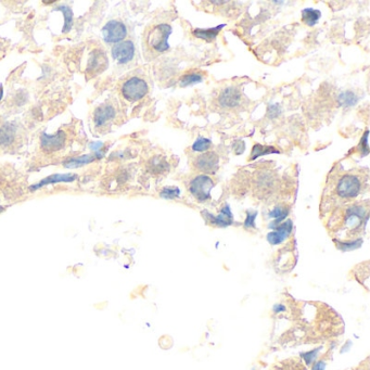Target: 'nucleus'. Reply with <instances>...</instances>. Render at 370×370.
I'll list each match as a JSON object with an SVG mask.
<instances>
[{"instance_id":"obj_1","label":"nucleus","mask_w":370,"mask_h":370,"mask_svg":"<svg viewBox=\"0 0 370 370\" xmlns=\"http://www.w3.org/2000/svg\"><path fill=\"white\" fill-rule=\"evenodd\" d=\"M368 211L362 204H351L344 210L343 221L339 228L345 230L346 238H352L361 229L367 221Z\"/></svg>"},{"instance_id":"obj_2","label":"nucleus","mask_w":370,"mask_h":370,"mask_svg":"<svg viewBox=\"0 0 370 370\" xmlns=\"http://www.w3.org/2000/svg\"><path fill=\"white\" fill-rule=\"evenodd\" d=\"M170 34H172V26L169 24H156L147 30L143 42H145V45L149 50L165 52L169 49L168 37Z\"/></svg>"},{"instance_id":"obj_3","label":"nucleus","mask_w":370,"mask_h":370,"mask_svg":"<svg viewBox=\"0 0 370 370\" xmlns=\"http://www.w3.org/2000/svg\"><path fill=\"white\" fill-rule=\"evenodd\" d=\"M362 189V180L358 175L347 173L339 177L335 183V195L342 200H352Z\"/></svg>"},{"instance_id":"obj_4","label":"nucleus","mask_w":370,"mask_h":370,"mask_svg":"<svg viewBox=\"0 0 370 370\" xmlns=\"http://www.w3.org/2000/svg\"><path fill=\"white\" fill-rule=\"evenodd\" d=\"M149 91V86L145 79L140 77H131L122 85L121 94L127 101H138L142 99Z\"/></svg>"},{"instance_id":"obj_5","label":"nucleus","mask_w":370,"mask_h":370,"mask_svg":"<svg viewBox=\"0 0 370 370\" xmlns=\"http://www.w3.org/2000/svg\"><path fill=\"white\" fill-rule=\"evenodd\" d=\"M214 181L209 175H197L189 183V191L199 202H205L211 199V191L214 188Z\"/></svg>"},{"instance_id":"obj_6","label":"nucleus","mask_w":370,"mask_h":370,"mask_svg":"<svg viewBox=\"0 0 370 370\" xmlns=\"http://www.w3.org/2000/svg\"><path fill=\"white\" fill-rule=\"evenodd\" d=\"M127 35V29L124 23L120 21H110L108 22L104 29H102V36L107 43L119 44Z\"/></svg>"},{"instance_id":"obj_7","label":"nucleus","mask_w":370,"mask_h":370,"mask_svg":"<svg viewBox=\"0 0 370 370\" xmlns=\"http://www.w3.org/2000/svg\"><path fill=\"white\" fill-rule=\"evenodd\" d=\"M194 164L198 170H200L205 175L215 174L219 166V157L216 152L207 151L205 153L198 155L195 159Z\"/></svg>"},{"instance_id":"obj_8","label":"nucleus","mask_w":370,"mask_h":370,"mask_svg":"<svg viewBox=\"0 0 370 370\" xmlns=\"http://www.w3.org/2000/svg\"><path fill=\"white\" fill-rule=\"evenodd\" d=\"M65 142H66L65 133L62 131H59L54 135L44 134L42 136V138H40V147H42L44 152L53 153L62 149L65 146Z\"/></svg>"},{"instance_id":"obj_9","label":"nucleus","mask_w":370,"mask_h":370,"mask_svg":"<svg viewBox=\"0 0 370 370\" xmlns=\"http://www.w3.org/2000/svg\"><path fill=\"white\" fill-rule=\"evenodd\" d=\"M112 57L120 64L129 63L135 57V45L132 40H125L112 48Z\"/></svg>"},{"instance_id":"obj_10","label":"nucleus","mask_w":370,"mask_h":370,"mask_svg":"<svg viewBox=\"0 0 370 370\" xmlns=\"http://www.w3.org/2000/svg\"><path fill=\"white\" fill-rule=\"evenodd\" d=\"M107 65H108L107 54L102 50L97 49L89 54L87 63V73L96 75L104 71L105 68H107Z\"/></svg>"},{"instance_id":"obj_11","label":"nucleus","mask_w":370,"mask_h":370,"mask_svg":"<svg viewBox=\"0 0 370 370\" xmlns=\"http://www.w3.org/2000/svg\"><path fill=\"white\" fill-rule=\"evenodd\" d=\"M240 101H241V92L234 86L226 87L218 97V104L226 109L237 107Z\"/></svg>"},{"instance_id":"obj_12","label":"nucleus","mask_w":370,"mask_h":370,"mask_svg":"<svg viewBox=\"0 0 370 370\" xmlns=\"http://www.w3.org/2000/svg\"><path fill=\"white\" fill-rule=\"evenodd\" d=\"M202 214L209 224L218 226V227H227L234 222V217H232V213L228 205H225L217 216H213L207 211H203Z\"/></svg>"},{"instance_id":"obj_13","label":"nucleus","mask_w":370,"mask_h":370,"mask_svg":"<svg viewBox=\"0 0 370 370\" xmlns=\"http://www.w3.org/2000/svg\"><path fill=\"white\" fill-rule=\"evenodd\" d=\"M276 179L272 174L266 172L258 174L255 179V190L258 195L266 196L275 190Z\"/></svg>"},{"instance_id":"obj_14","label":"nucleus","mask_w":370,"mask_h":370,"mask_svg":"<svg viewBox=\"0 0 370 370\" xmlns=\"http://www.w3.org/2000/svg\"><path fill=\"white\" fill-rule=\"evenodd\" d=\"M115 118V109L111 105H102L98 109H96L94 113V122L97 127H102L107 125Z\"/></svg>"},{"instance_id":"obj_15","label":"nucleus","mask_w":370,"mask_h":370,"mask_svg":"<svg viewBox=\"0 0 370 370\" xmlns=\"http://www.w3.org/2000/svg\"><path fill=\"white\" fill-rule=\"evenodd\" d=\"M77 178V175L75 174H56V175H51L47 178H44L42 181H39L38 183L33 184L31 186V190H38L40 188H43L45 186H48V184H53V183H58V182H71L74 181Z\"/></svg>"},{"instance_id":"obj_16","label":"nucleus","mask_w":370,"mask_h":370,"mask_svg":"<svg viewBox=\"0 0 370 370\" xmlns=\"http://www.w3.org/2000/svg\"><path fill=\"white\" fill-rule=\"evenodd\" d=\"M292 227H293L292 222L287 221L284 224L278 226L275 231L269 232V234L267 235V240H268L271 244L282 243L284 240L290 235V232L292 231Z\"/></svg>"},{"instance_id":"obj_17","label":"nucleus","mask_w":370,"mask_h":370,"mask_svg":"<svg viewBox=\"0 0 370 370\" xmlns=\"http://www.w3.org/2000/svg\"><path fill=\"white\" fill-rule=\"evenodd\" d=\"M224 27L225 24H221L216 27H212V29H197L193 31V35L202 40H207V42H213V40L217 37L219 32H221Z\"/></svg>"},{"instance_id":"obj_18","label":"nucleus","mask_w":370,"mask_h":370,"mask_svg":"<svg viewBox=\"0 0 370 370\" xmlns=\"http://www.w3.org/2000/svg\"><path fill=\"white\" fill-rule=\"evenodd\" d=\"M168 168H169V165H168L167 161L160 155H156L152 157L148 164V169L152 174H163V173L167 172Z\"/></svg>"},{"instance_id":"obj_19","label":"nucleus","mask_w":370,"mask_h":370,"mask_svg":"<svg viewBox=\"0 0 370 370\" xmlns=\"http://www.w3.org/2000/svg\"><path fill=\"white\" fill-rule=\"evenodd\" d=\"M16 127L11 126L10 124H6L0 127V146L9 147L16 139Z\"/></svg>"},{"instance_id":"obj_20","label":"nucleus","mask_w":370,"mask_h":370,"mask_svg":"<svg viewBox=\"0 0 370 370\" xmlns=\"http://www.w3.org/2000/svg\"><path fill=\"white\" fill-rule=\"evenodd\" d=\"M204 74L200 71H189L187 73L182 74V76L179 79V86L181 87H187V86H191L195 84H199L201 83L203 80Z\"/></svg>"},{"instance_id":"obj_21","label":"nucleus","mask_w":370,"mask_h":370,"mask_svg":"<svg viewBox=\"0 0 370 370\" xmlns=\"http://www.w3.org/2000/svg\"><path fill=\"white\" fill-rule=\"evenodd\" d=\"M97 157H98L97 154L96 155L89 154V155H83L79 157H73V159H70L68 161L64 162V166L66 168H76V167L85 165V164L94 162L96 159H97Z\"/></svg>"},{"instance_id":"obj_22","label":"nucleus","mask_w":370,"mask_h":370,"mask_svg":"<svg viewBox=\"0 0 370 370\" xmlns=\"http://www.w3.org/2000/svg\"><path fill=\"white\" fill-rule=\"evenodd\" d=\"M320 17L321 12L316 9L306 8L302 11V21L308 26H314L319 21Z\"/></svg>"},{"instance_id":"obj_23","label":"nucleus","mask_w":370,"mask_h":370,"mask_svg":"<svg viewBox=\"0 0 370 370\" xmlns=\"http://www.w3.org/2000/svg\"><path fill=\"white\" fill-rule=\"evenodd\" d=\"M56 10H59L63 13L64 17V27L62 30V33L70 32L73 25V12L72 9L68 6H59Z\"/></svg>"},{"instance_id":"obj_24","label":"nucleus","mask_w":370,"mask_h":370,"mask_svg":"<svg viewBox=\"0 0 370 370\" xmlns=\"http://www.w3.org/2000/svg\"><path fill=\"white\" fill-rule=\"evenodd\" d=\"M270 153H279V150L275 149L271 146H263V145H254L252 149V156L251 160H255L256 157L264 155V154H270Z\"/></svg>"},{"instance_id":"obj_25","label":"nucleus","mask_w":370,"mask_h":370,"mask_svg":"<svg viewBox=\"0 0 370 370\" xmlns=\"http://www.w3.org/2000/svg\"><path fill=\"white\" fill-rule=\"evenodd\" d=\"M288 213H289V209H288L287 207H284V205H277V207H275L272 209V211H270L269 213V216L275 218V225L279 224L282 221H284V219L287 217Z\"/></svg>"},{"instance_id":"obj_26","label":"nucleus","mask_w":370,"mask_h":370,"mask_svg":"<svg viewBox=\"0 0 370 370\" xmlns=\"http://www.w3.org/2000/svg\"><path fill=\"white\" fill-rule=\"evenodd\" d=\"M279 370H306V368L301 360L297 358H291L283 361L282 367L279 368Z\"/></svg>"},{"instance_id":"obj_27","label":"nucleus","mask_w":370,"mask_h":370,"mask_svg":"<svg viewBox=\"0 0 370 370\" xmlns=\"http://www.w3.org/2000/svg\"><path fill=\"white\" fill-rule=\"evenodd\" d=\"M212 146V141L204 137H199L193 145V150L195 152H207Z\"/></svg>"},{"instance_id":"obj_28","label":"nucleus","mask_w":370,"mask_h":370,"mask_svg":"<svg viewBox=\"0 0 370 370\" xmlns=\"http://www.w3.org/2000/svg\"><path fill=\"white\" fill-rule=\"evenodd\" d=\"M356 101H357V97L352 91H345L341 94L339 97V102L343 107H352L356 104Z\"/></svg>"},{"instance_id":"obj_29","label":"nucleus","mask_w":370,"mask_h":370,"mask_svg":"<svg viewBox=\"0 0 370 370\" xmlns=\"http://www.w3.org/2000/svg\"><path fill=\"white\" fill-rule=\"evenodd\" d=\"M160 195L164 199H175L179 197L180 190L177 187H164Z\"/></svg>"},{"instance_id":"obj_30","label":"nucleus","mask_w":370,"mask_h":370,"mask_svg":"<svg viewBox=\"0 0 370 370\" xmlns=\"http://www.w3.org/2000/svg\"><path fill=\"white\" fill-rule=\"evenodd\" d=\"M256 213H250V212H248V216H246V219L244 222V227L245 228H254V221H255V217H256Z\"/></svg>"},{"instance_id":"obj_31","label":"nucleus","mask_w":370,"mask_h":370,"mask_svg":"<svg viewBox=\"0 0 370 370\" xmlns=\"http://www.w3.org/2000/svg\"><path fill=\"white\" fill-rule=\"evenodd\" d=\"M234 150L236 154H242L243 151L245 150V146H244V142L241 141V140H238L235 145H234Z\"/></svg>"},{"instance_id":"obj_32","label":"nucleus","mask_w":370,"mask_h":370,"mask_svg":"<svg viewBox=\"0 0 370 370\" xmlns=\"http://www.w3.org/2000/svg\"><path fill=\"white\" fill-rule=\"evenodd\" d=\"M316 353H317V349H315V351H313V352H311V353H307V354H304V355H303V357L305 358V360H306L307 364H311L312 360H313V359H314V357H315V355H314V354H316Z\"/></svg>"},{"instance_id":"obj_33","label":"nucleus","mask_w":370,"mask_h":370,"mask_svg":"<svg viewBox=\"0 0 370 370\" xmlns=\"http://www.w3.org/2000/svg\"><path fill=\"white\" fill-rule=\"evenodd\" d=\"M324 369H325V362L323 361L317 362V364L312 368V370H324Z\"/></svg>"},{"instance_id":"obj_34","label":"nucleus","mask_w":370,"mask_h":370,"mask_svg":"<svg viewBox=\"0 0 370 370\" xmlns=\"http://www.w3.org/2000/svg\"><path fill=\"white\" fill-rule=\"evenodd\" d=\"M3 98V87H0V99Z\"/></svg>"},{"instance_id":"obj_35","label":"nucleus","mask_w":370,"mask_h":370,"mask_svg":"<svg viewBox=\"0 0 370 370\" xmlns=\"http://www.w3.org/2000/svg\"><path fill=\"white\" fill-rule=\"evenodd\" d=\"M5 211V208H3V207H0V213H2V212H4Z\"/></svg>"},{"instance_id":"obj_36","label":"nucleus","mask_w":370,"mask_h":370,"mask_svg":"<svg viewBox=\"0 0 370 370\" xmlns=\"http://www.w3.org/2000/svg\"><path fill=\"white\" fill-rule=\"evenodd\" d=\"M278 370H279V369H278Z\"/></svg>"}]
</instances>
